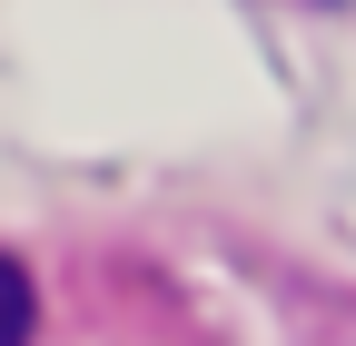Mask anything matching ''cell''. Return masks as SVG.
Here are the masks:
<instances>
[{
  "label": "cell",
  "mask_w": 356,
  "mask_h": 346,
  "mask_svg": "<svg viewBox=\"0 0 356 346\" xmlns=\"http://www.w3.org/2000/svg\"><path fill=\"white\" fill-rule=\"evenodd\" d=\"M30 277H20V257H0V346H30Z\"/></svg>",
  "instance_id": "6da1fadb"
}]
</instances>
